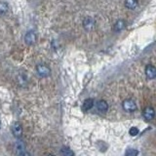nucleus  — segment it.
Wrapping results in <instances>:
<instances>
[{"mask_svg":"<svg viewBox=\"0 0 156 156\" xmlns=\"http://www.w3.org/2000/svg\"><path fill=\"white\" fill-rule=\"evenodd\" d=\"M36 71L41 77H48L51 74V68L45 63H40L36 66Z\"/></svg>","mask_w":156,"mask_h":156,"instance_id":"nucleus-1","label":"nucleus"},{"mask_svg":"<svg viewBox=\"0 0 156 156\" xmlns=\"http://www.w3.org/2000/svg\"><path fill=\"white\" fill-rule=\"evenodd\" d=\"M96 27V21L91 17H87L83 21V28L86 31H93Z\"/></svg>","mask_w":156,"mask_h":156,"instance_id":"nucleus-2","label":"nucleus"},{"mask_svg":"<svg viewBox=\"0 0 156 156\" xmlns=\"http://www.w3.org/2000/svg\"><path fill=\"white\" fill-rule=\"evenodd\" d=\"M36 41H37V36L33 30H29L26 33V35H24V42H26L28 46L34 45V44L36 43Z\"/></svg>","mask_w":156,"mask_h":156,"instance_id":"nucleus-3","label":"nucleus"},{"mask_svg":"<svg viewBox=\"0 0 156 156\" xmlns=\"http://www.w3.org/2000/svg\"><path fill=\"white\" fill-rule=\"evenodd\" d=\"M122 106H123V109L128 111V112H133L136 109V104L131 99L125 100L122 102Z\"/></svg>","mask_w":156,"mask_h":156,"instance_id":"nucleus-4","label":"nucleus"},{"mask_svg":"<svg viewBox=\"0 0 156 156\" xmlns=\"http://www.w3.org/2000/svg\"><path fill=\"white\" fill-rule=\"evenodd\" d=\"M11 131L16 138H21L23 136V127L20 122H15L11 127Z\"/></svg>","mask_w":156,"mask_h":156,"instance_id":"nucleus-5","label":"nucleus"},{"mask_svg":"<svg viewBox=\"0 0 156 156\" xmlns=\"http://www.w3.org/2000/svg\"><path fill=\"white\" fill-rule=\"evenodd\" d=\"M145 75L148 79H154L156 77V68L152 65H148L145 67Z\"/></svg>","mask_w":156,"mask_h":156,"instance_id":"nucleus-6","label":"nucleus"},{"mask_svg":"<svg viewBox=\"0 0 156 156\" xmlns=\"http://www.w3.org/2000/svg\"><path fill=\"white\" fill-rule=\"evenodd\" d=\"M96 106H97L98 110L101 111V112H106L107 109H108V104H107V102L104 100L98 101L97 104H96Z\"/></svg>","mask_w":156,"mask_h":156,"instance_id":"nucleus-7","label":"nucleus"},{"mask_svg":"<svg viewBox=\"0 0 156 156\" xmlns=\"http://www.w3.org/2000/svg\"><path fill=\"white\" fill-rule=\"evenodd\" d=\"M144 117L145 118V120H152L154 118V109L152 107H146V108L144 110Z\"/></svg>","mask_w":156,"mask_h":156,"instance_id":"nucleus-8","label":"nucleus"},{"mask_svg":"<svg viewBox=\"0 0 156 156\" xmlns=\"http://www.w3.org/2000/svg\"><path fill=\"white\" fill-rule=\"evenodd\" d=\"M126 27V22L124 20H118L115 23H114V27H113V29L115 31L119 32V31H122L123 29Z\"/></svg>","mask_w":156,"mask_h":156,"instance_id":"nucleus-9","label":"nucleus"},{"mask_svg":"<svg viewBox=\"0 0 156 156\" xmlns=\"http://www.w3.org/2000/svg\"><path fill=\"white\" fill-rule=\"evenodd\" d=\"M16 147L18 150V153L20 155H28V153L26 152V145H24V144L23 143V141L19 140L16 144Z\"/></svg>","mask_w":156,"mask_h":156,"instance_id":"nucleus-10","label":"nucleus"},{"mask_svg":"<svg viewBox=\"0 0 156 156\" xmlns=\"http://www.w3.org/2000/svg\"><path fill=\"white\" fill-rule=\"evenodd\" d=\"M139 0H125V7L129 10H134L138 7Z\"/></svg>","mask_w":156,"mask_h":156,"instance_id":"nucleus-11","label":"nucleus"},{"mask_svg":"<svg viewBox=\"0 0 156 156\" xmlns=\"http://www.w3.org/2000/svg\"><path fill=\"white\" fill-rule=\"evenodd\" d=\"M94 106V100L93 99H87L84 101L82 105V109L84 111H87V110H90L92 107Z\"/></svg>","mask_w":156,"mask_h":156,"instance_id":"nucleus-12","label":"nucleus"},{"mask_svg":"<svg viewBox=\"0 0 156 156\" xmlns=\"http://www.w3.org/2000/svg\"><path fill=\"white\" fill-rule=\"evenodd\" d=\"M9 10V5L6 2H0V15H4L8 12Z\"/></svg>","mask_w":156,"mask_h":156,"instance_id":"nucleus-13","label":"nucleus"},{"mask_svg":"<svg viewBox=\"0 0 156 156\" xmlns=\"http://www.w3.org/2000/svg\"><path fill=\"white\" fill-rule=\"evenodd\" d=\"M61 153L62 155H66V156H70V155H74V152L72 150H70V148L66 147V146H62V149H61Z\"/></svg>","mask_w":156,"mask_h":156,"instance_id":"nucleus-14","label":"nucleus"},{"mask_svg":"<svg viewBox=\"0 0 156 156\" xmlns=\"http://www.w3.org/2000/svg\"><path fill=\"white\" fill-rule=\"evenodd\" d=\"M125 154H126L127 156H135V155H138V154H139V151H138V150H136V149H131V148H129V149L125 152Z\"/></svg>","mask_w":156,"mask_h":156,"instance_id":"nucleus-15","label":"nucleus"},{"mask_svg":"<svg viewBox=\"0 0 156 156\" xmlns=\"http://www.w3.org/2000/svg\"><path fill=\"white\" fill-rule=\"evenodd\" d=\"M139 133H140V131H139L138 128H136V127H132V128L130 129V131H129V134L131 136H136Z\"/></svg>","mask_w":156,"mask_h":156,"instance_id":"nucleus-16","label":"nucleus"},{"mask_svg":"<svg viewBox=\"0 0 156 156\" xmlns=\"http://www.w3.org/2000/svg\"><path fill=\"white\" fill-rule=\"evenodd\" d=\"M0 125H1V121H0Z\"/></svg>","mask_w":156,"mask_h":156,"instance_id":"nucleus-17","label":"nucleus"}]
</instances>
